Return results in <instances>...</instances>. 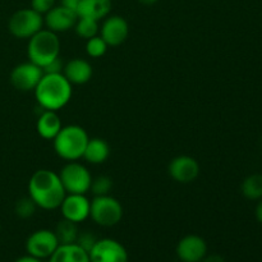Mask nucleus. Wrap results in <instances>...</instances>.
I'll return each instance as SVG.
<instances>
[{"label":"nucleus","instance_id":"f257e3e1","mask_svg":"<svg viewBox=\"0 0 262 262\" xmlns=\"http://www.w3.org/2000/svg\"><path fill=\"white\" fill-rule=\"evenodd\" d=\"M66 194L59 174L54 170L38 169L28 182V196L42 210L59 209Z\"/></svg>","mask_w":262,"mask_h":262},{"label":"nucleus","instance_id":"f03ea898","mask_svg":"<svg viewBox=\"0 0 262 262\" xmlns=\"http://www.w3.org/2000/svg\"><path fill=\"white\" fill-rule=\"evenodd\" d=\"M33 92L41 109L58 112L71 101L73 90L71 82L64 77L63 73H43Z\"/></svg>","mask_w":262,"mask_h":262},{"label":"nucleus","instance_id":"7ed1b4c3","mask_svg":"<svg viewBox=\"0 0 262 262\" xmlns=\"http://www.w3.org/2000/svg\"><path fill=\"white\" fill-rule=\"evenodd\" d=\"M90 137L84 128L71 124L61 127L53 140L54 151L59 158L67 161H77L82 159Z\"/></svg>","mask_w":262,"mask_h":262},{"label":"nucleus","instance_id":"20e7f679","mask_svg":"<svg viewBox=\"0 0 262 262\" xmlns=\"http://www.w3.org/2000/svg\"><path fill=\"white\" fill-rule=\"evenodd\" d=\"M59 54H60V40L58 37V33L48 28L46 30L42 28L36 35L28 38V60L32 61L36 66L43 68L46 64L59 58Z\"/></svg>","mask_w":262,"mask_h":262},{"label":"nucleus","instance_id":"39448f33","mask_svg":"<svg viewBox=\"0 0 262 262\" xmlns=\"http://www.w3.org/2000/svg\"><path fill=\"white\" fill-rule=\"evenodd\" d=\"M90 217L100 227H114L122 220L123 206L110 194L95 196L90 204Z\"/></svg>","mask_w":262,"mask_h":262},{"label":"nucleus","instance_id":"423d86ee","mask_svg":"<svg viewBox=\"0 0 262 262\" xmlns=\"http://www.w3.org/2000/svg\"><path fill=\"white\" fill-rule=\"evenodd\" d=\"M59 178L67 193L86 194L91 188V174L78 161H68L59 171Z\"/></svg>","mask_w":262,"mask_h":262},{"label":"nucleus","instance_id":"0eeeda50","mask_svg":"<svg viewBox=\"0 0 262 262\" xmlns=\"http://www.w3.org/2000/svg\"><path fill=\"white\" fill-rule=\"evenodd\" d=\"M42 14L33 10L32 8H23L12 14L8 22L9 32L17 38H31L33 35L42 30Z\"/></svg>","mask_w":262,"mask_h":262},{"label":"nucleus","instance_id":"6e6552de","mask_svg":"<svg viewBox=\"0 0 262 262\" xmlns=\"http://www.w3.org/2000/svg\"><path fill=\"white\" fill-rule=\"evenodd\" d=\"M58 247L59 241L54 230L38 229L28 235L26 241L27 255L40 258V260H46V258L49 260Z\"/></svg>","mask_w":262,"mask_h":262},{"label":"nucleus","instance_id":"1a4fd4ad","mask_svg":"<svg viewBox=\"0 0 262 262\" xmlns=\"http://www.w3.org/2000/svg\"><path fill=\"white\" fill-rule=\"evenodd\" d=\"M90 262H128L127 248L113 238H100L89 252Z\"/></svg>","mask_w":262,"mask_h":262},{"label":"nucleus","instance_id":"9d476101","mask_svg":"<svg viewBox=\"0 0 262 262\" xmlns=\"http://www.w3.org/2000/svg\"><path fill=\"white\" fill-rule=\"evenodd\" d=\"M42 76V68L28 60L26 63L18 64L13 68L12 73H10V83L18 91H33Z\"/></svg>","mask_w":262,"mask_h":262},{"label":"nucleus","instance_id":"9b49d317","mask_svg":"<svg viewBox=\"0 0 262 262\" xmlns=\"http://www.w3.org/2000/svg\"><path fill=\"white\" fill-rule=\"evenodd\" d=\"M90 204L91 201L87 199L86 194L67 193L59 209L63 219L79 224L90 217Z\"/></svg>","mask_w":262,"mask_h":262},{"label":"nucleus","instance_id":"f8f14e48","mask_svg":"<svg viewBox=\"0 0 262 262\" xmlns=\"http://www.w3.org/2000/svg\"><path fill=\"white\" fill-rule=\"evenodd\" d=\"M176 253L182 262H201L207 255V243L197 234L184 235L177 245Z\"/></svg>","mask_w":262,"mask_h":262},{"label":"nucleus","instance_id":"ddd939ff","mask_svg":"<svg viewBox=\"0 0 262 262\" xmlns=\"http://www.w3.org/2000/svg\"><path fill=\"white\" fill-rule=\"evenodd\" d=\"M99 35L104 38L107 46H119L127 40L129 26L120 15H107L100 27Z\"/></svg>","mask_w":262,"mask_h":262},{"label":"nucleus","instance_id":"4468645a","mask_svg":"<svg viewBox=\"0 0 262 262\" xmlns=\"http://www.w3.org/2000/svg\"><path fill=\"white\" fill-rule=\"evenodd\" d=\"M78 19V14L74 10L68 9L63 5H55L51 8L45 15H43V25L48 27V30L53 31L55 33L67 32L72 30Z\"/></svg>","mask_w":262,"mask_h":262},{"label":"nucleus","instance_id":"2eb2a0df","mask_svg":"<svg viewBox=\"0 0 262 262\" xmlns=\"http://www.w3.org/2000/svg\"><path fill=\"white\" fill-rule=\"evenodd\" d=\"M168 173L178 183H191L199 177L200 164L192 156H177L169 163Z\"/></svg>","mask_w":262,"mask_h":262},{"label":"nucleus","instance_id":"dca6fc26","mask_svg":"<svg viewBox=\"0 0 262 262\" xmlns=\"http://www.w3.org/2000/svg\"><path fill=\"white\" fill-rule=\"evenodd\" d=\"M92 66L86 59L74 58L64 64L63 74L71 84H84L92 78Z\"/></svg>","mask_w":262,"mask_h":262},{"label":"nucleus","instance_id":"f3484780","mask_svg":"<svg viewBox=\"0 0 262 262\" xmlns=\"http://www.w3.org/2000/svg\"><path fill=\"white\" fill-rule=\"evenodd\" d=\"M112 7V0H81L77 8V14L78 17L91 18L100 22L110 14Z\"/></svg>","mask_w":262,"mask_h":262},{"label":"nucleus","instance_id":"a211bd4d","mask_svg":"<svg viewBox=\"0 0 262 262\" xmlns=\"http://www.w3.org/2000/svg\"><path fill=\"white\" fill-rule=\"evenodd\" d=\"M61 120L60 117L56 112L51 110H42L38 117L37 123H36V129H37L38 136L43 140L53 141L61 129Z\"/></svg>","mask_w":262,"mask_h":262},{"label":"nucleus","instance_id":"6ab92c4d","mask_svg":"<svg viewBox=\"0 0 262 262\" xmlns=\"http://www.w3.org/2000/svg\"><path fill=\"white\" fill-rule=\"evenodd\" d=\"M49 262H90L89 252L77 243L59 245L55 252L50 256Z\"/></svg>","mask_w":262,"mask_h":262},{"label":"nucleus","instance_id":"aec40b11","mask_svg":"<svg viewBox=\"0 0 262 262\" xmlns=\"http://www.w3.org/2000/svg\"><path fill=\"white\" fill-rule=\"evenodd\" d=\"M110 156V146L102 138H90L82 159L90 164L99 165L105 163Z\"/></svg>","mask_w":262,"mask_h":262},{"label":"nucleus","instance_id":"412c9836","mask_svg":"<svg viewBox=\"0 0 262 262\" xmlns=\"http://www.w3.org/2000/svg\"><path fill=\"white\" fill-rule=\"evenodd\" d=\"M56 238L59 241V245H71V243H76L77 238L79 235L78 224L69 220L63 219L58 223L55 230Z\"/></svg>","mask_w":262,"mask_h":262},{"label":"nucleus","instance_id":"4be33fe9","mask_svg":"<svg viewBox=\"0 0 262 262\" xmlns=\"http://www.w3.org/2000/svg\"><path fill=\"white\" fill-rule=\"evenodd\" d=\"M242 193L248 200L262 199V174H251L243 181Z\"/></svg>","mask_w":262,"mask_h":262},{"label":"nucleus","instance_id":"5701e85b","mask_svg":"<svg viewBox=\"0 0 262 262\" xmlns=\"http://www.w3.org/2000/svg\"><path fill=\"white\" fill-rule=\"evenodd\" d=\"M73 28L79 37L86 38V40L95 37V36L99 35L100 32L99 20H95L86 17H78V19H77Z\"/></svg>","mask_w":262,"mask_h":262},{"label":"nucleus","instance_id":"b1692460","mask_svg":"<svg viewBox=\"0 0 262 262\" xmlns=\"http://www.w3.org/2000/svg\"><path fill=\"white\" fill-rule=\"evenodd\" d=\"M107 48L109 46L100 35L89 38L86 42V53L91 58H101V56H104L105 53L107 51Z\"/></svg>","mask_w":262,"mask_h":262},{"label":"nucleus","instance_id":"393cba45","mask_svg":"<svg viewBox=\"0 0 262 262\" xmlns=\"http://www.w3.org/2000/svg\"><path fill=\"white\" fill-rule=\"evenodd\" d=\"M36 209H37V206H36V204L33 202V200L28 196L22 197V199H19L15 202L14 212L18 217H20V219H30V217L33 216V214L36 212Z\"/></svg>","mask_w":262,"mask_h":262},{"label":"nucleus","instance_id":"a878e982","mask_svg":"<svg viewBox=\"0 0 262 262\" xmlns=\"http://www.w3.org/2000/svg\"><path fill=\"white\" fill-rule=\"evenodd\" d=\"M112 188H113L112 178L107 176H99L95 179H92L90 191H91L95 196H105V194H110Z\"/></svg>","mask_w":262,"mask_h":262},{"label":"nucleus","instance_id":"bb28decb","mask_svg":"<svg viewBox=\"0 0 262 262\" xmlns=\"http://www.w3.org/2000/svg\"><path fill=\"white\" fill-rule=\"evenodd\" d=\"M97 238L96 235L94 234V233L91 232H79V235L78 238H77V245L79 246V247L83 248L86 252H90V250H91L92 247H94V245L96 243Z\"/></svg>","mask_w":262,"mask_h":262},{"label":"nucleus","instance_id":"cd10ccee","mask_svg":"<svg viewBox=\"0 0 262 262\" xmlns=\"http://www.w3.org/2000/svg\"><path fill=\"white\" fill-rule=\"evenodd\" d=\"M54 7L55 0H31V8L42 15H45Z\"/></svg>","mask_w":262,"mask_h":262},{"label":"nucleus","instance_id":"c85d7f7f","mask_svg":"<svg viewBox=\"0 0 262 262\" xmlns=\"http://www.w3.org/2000/svg\"><path fill=\"white\" fill-rule=\"evenodd\" d=\"M63 68H64L63 61L60 60V58H56L54 59L53 61H50L49 64H46V66L42 68V71L43 73L46 74H55V73H63Z\"/></svg>","mask_w":262,"mask_h":262},{"label":"nucleus","instance_id":"c756f323","mask_svg":"<svg viewBox=\"0 0 262 262\" xmlns=\"http://www.w3.org/2000/svg\"><path fill=\"white\" fill-rule=\"evenodd\" d=\"M81 0H60V5L68 8V9L74 10L77 13V8H78V4Z\"/></svg>","mask_w":262,"mask_h":262},{"label":"nucleus","instance_id":"7c9ffc66","mask_svg":"<svg viewBox=\"0 0 262 262\" xmlns=\"http://www.w3.org/2000/svg\"><path fill=\"white\" fill-rule=\"evenodd\" d=\"M201 262H225V260L223 258V256L214 253V255H206V256H205L204 260H202Z\"/></svg>","mask_w":262,"mask_h":262},{"label":"nucleus","instance_id":"2f4dec72","mask_svg":"<svg viewBox=\"0 0 262 262\" xmlns=\"http://www.w3.org/2000/svg\"><path fill=\"white\" fill-rule=\"evenodd\" d=\"M14 262H43V260L36 258V257H33V256L26 255V256H22V257L17 258V260H15Z\"/></svg>","mask_w":262,"mask_h":262},{"label":"nucleus","instance_id":"473e14b6","mask_svg":"<svg viewBox=\"0 0 262 262\" xmlns=\"http://www.w3.org/2000/svg\"><path fill=\"white\" fill-rule=\"evenodd\" d=\"M256 219L262 224V199L257 204V206H256Z\"/></svg>","mask_w":262,"mask_h":262},{"label":"nucleus","instance_id":"72a5a7b5","mask_svg":"<svg viewBox=\"0 0 262 262\" xmlns=\"http://www.w3.org/2000/svg\"><path fill=\"white\" fill-rule=\"evenodd\" d=\"M138 2L141 3V4H145V5H152L155 4L158 0H138Z\"/></svg>","mask_w":262,"mask_h":262}]
</instances>
